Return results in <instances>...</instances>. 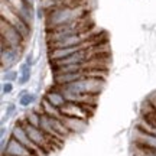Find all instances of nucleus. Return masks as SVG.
Segmentation results:
<instances>
[{
    "label": "nucleus",
    "mask_w": 156,
    "mask_h": 156,
    "mask_svg": "<svg viewBox=\"0 0 156 156\" xmlns=\"http://www.w3.org/2000/svg\"><path fill=\"white\" fill-rule=\"evenodd\" d=\"M22 123H23L25 130H26V133H28V136H29V139H30V142H32L41 152L48 151L51 146V142H52V139H51L49 136L46 133H44L39 127H35V126L28 124L25 120H22Z\"/></svg>",
    "instance_id": "nucleus-6"
},
{
    "label": "nucleus",
    "mask_w": 156,
    "mask_h": 156,
    "mask_svg": "<svg viewBox=\"0 0 156 156\" xmlns=\"http://www.w3.org/2000/svg\"><path fill=\"white\" fill-rule=\"evenodd\" d=\"M44 98L48 103H51L54 107H56V108H59L61 110L62 107L67 104L68 101H67V98H65V95H64V93H62L61 90L58 88V87H52V88H49L46 93H45V95H44Z\"/></svg>",
    "instance_id": "nucleus-12"
},
{
    "label": "nucleus",
    "mask_w": 156,
    "mask_h": 156,
    "mask_svg": "<svg viewBox=\"0 0 156 156\" xmlns=\"http://www.w3.org/2000/svg\"><path fill=\"white\" fill-rule=\"evenodd\" d=\"M25 62H26V64H29V65H34V56H32V54H28V55H26Z\"/></svg>",
    "instance_id": "nucleus-21"
},
{
    "label": "nucleus",
    "mask_w": 156,
    "mask_h": 156,
    "mask_svg": "<svg viewBox=\"0 0 156 156\" xmlns=\"http://www.w3.org/2000/svg\"><path fill=\"white\" fill-rule=\"evenodd\" d=\"M136 146L142 147V149H147V151H156V134L145 132L142 129H137V134H136Z\"/></svg>",
    "instance_id": "nucleus-11"
},
{
    "label": "nucleus",
    "mask_w": 156,
    "mask_h": 156,
    "mask_svg": "<svg viewBox=\"0 0 156 156\" xmlns=\"http://www.w3.org/2000/svg\"><path fill=\"white\" fill-rule=\"evenodd\" d=\"M39 108H41L42 114H45V116L55 117V119H62L61 110H59V108H56V107H54L52 104H51V103H48V101L45 100V98H42V100H41Z\"/></svg>",
    "instance_id": "nucleus-14"
},
{
    "label": "nucleus",
    "mask_w": 156,
    "mask_h": 156,
    "mask_svg": "<svg viewBox=\"0 0 156 156\" xmlns=\"http://www.w3.org/2000/svg\"><path fill=\"white\" fill-rule=\"evenodd\" d=\"M26 44L20 34L12 26L9 22L2 19V48H16L22 49L23 45Z\"/></svg>",
    "instance_id": "nucleus-5"
},
{
    "label": "nucleus",
    "mask_w": 156,
    "mask_h": 156,
    "mask_svg": "<svg viewBox=\"0 0 156 156\" xmlns=\"http://www.w3.org/2000/svg\"><path fill=\"white\" fill-rule=\"evenodd\" d=\"M30 77H32V65H29L26 62H22L20 67H19V80H17L19 85L28 84L30 81Z\"/></svg>",
    "instance_id": "nucleus-15"
},
{
    "label": "nucleus",
    "mask_w": 156,
    "mask_h": 156,
    "mask_svg": "<svg viewBox=\"0 0 156 156\" xmlns=\"http://www.w3.org/2000/svg\"><path fill=\"white\" fill-rule=\"evenodd\" d=\"M35 101H36V94L30 93L28 90H22L20 94H19V106L20 107H29L32 106Z\"/></svg>",
    "instance_id": "nucleus-16"
},
{
    "label": "nucleus",
    "mask_w": 156,
    "mask_h": 156,
    "mask_svg": "<svg viewBox=\"0 0 156 156\" xmlns=\"http://www.w3.org/2000/svg\"><path fill=\"white\" fill-rule=\"evenodd\" d=\"M15 113H16V104H13V103H9L7 106H6V110H5V119L2 120V123H5V120L7 119H10L12 116H15Z\"/></svg>",
    "instance_id": "nucleus-19"
},
{
    "label": "nucleus",
    "mask_w": 156,
    "mask_h": 156,
    "mask_svg": "<svg viewBox=\"0 0 156 156\" xmlns=\"http://www.w3.org/2000/svg\"><path fill=\"white\" fill-rule=\"evenodd\" d=\"M104 78L98 77H85L83 80H80L77 83H73L65 87H58L61 91L65 93H74V94H93L98 95L101 93V90L104 87Z\"/></svg>",
    "instance_id": "nucleus-3"
},
{
    "label": "nucleus",
    "mask_w": 156,
    "mask_h": 156,
    "mask_svg": "<svg viewBox=\"0 0 156 156\" xmlns=\"http://www.w3.org/2000/svg\"><path fill=\"white\" fill-rule=\"evenodd\" d=\"M39 129L44 133L48 134L52 140L65 139L68 134H71V132L68 130V127L65 126V123H64L62 119H55V117H49V116H45V114H42V117H41Z\"/></svg>",
    "instance_id": "nucleus-4"
},
{
    "label": "nucleus",
    "mask_w": 156,
    "mask_h": 156,
    "mask_svg": "<svg viewBox=\"0 0 156 156\" xmlns=\"http://www.w3.org/2000/svg\"><path fill=\"white\" fill-rule=\"evenodd\" d=\"M26 2H29V3H34V0H26Z\"/></svg>",
    "instance_id": "nucleus-23"
},
{
    "label": "nucleus",
    "mask_w": 156,
    "mask_h": 156,
    "mask_svg": "<svg viewBox=\"0 0 156 156\" xmlns=\"http://www.w3.org/2000/svg\"><path fill=\"white\" fill-rule=\"evenodd\" d=\"M10 137H13L15 140H17V142H19V143H22L23 146H26L29 151L34 152L35 155H39V153H41V151H39V149L34 145V143H32V142H30L28 133H26V130H25V127H23L22 120L16 122V124L12 127V130H10Z\"/></svg>",
    "instance_id": "nucleus-8"
},
{
    "label": "nucleus",
    "mask_w": 156,
    "mask_h": 156,
    "mask_svg": "<svg viewBox=\"0 0 156 156\" xmlns=\"http://www.w3.org/2000/svg\"><path fill=\"white\" fill-rule=\"evenodd\" d=\"M17 80H19V71L9 69L3 73V83H15Z\"/></svg>",
    "instance_id": "nucleus-18"
},
{
    "label": "nucleus",
    "mask_w": 156,
    "mask_h": 156,
    "mask_svg": "<svg viewBox=\"0 0 156 156\" xmlns=\"http://www.w3.org/2000/svg\"><path fill=\"white\" fill-rule=\"evenodd\" d=\"M41 117H42V112L41 108L39 110H30V112L25 116V122L30 124V126H35V127H39V123H41Z\"/></svg>",
    "instance_id": "nucleus-17"
},
{
    "label": "nucleus",
    "mask_w": 156,
    "mask_h": 156,
    "mask_svg": "<svg viewBox=\"0 0 156 156\" xmlns=\"http://www.w3.org/2000/svg\"><path fill=\"white\" fill-rule=\"evenodd\" d=\"M90 107L91 106H83V104H77V103H67V104L61 108V113H62V117L88 120L90 116H91ZM93 108H94V107H93Z\"/></svg>",
    "instance_id": "nucleus-7"
},
{
    "label": "nucleus",
    "mask_w": 156,
    "mask_h": 156,
    "mask_svg": "<svg viewBox=\"0 0 156 156\" xmlns=\"http://www.w3.org/2000/svg\"><path fill=\"white\" fill-rule=\"evenodd\" d=\"M22 49L16 48H2L0 49V62H2V71H9L15 67L20 58Z\"/></svg>",
    "instance_id": "nucleus-9"
},
{
    "label": "nucleus",
    "mask_w": 156,
    "mask_h": 156,
    "mask_svg": "<svg viewBox=\"0 0 156 156\" xmlns=\"http://www.w3.org/2000/svg\"><path fill=\"white\" fill-rule=\"evenodd\" d=\"M62 120L65 123V126L71 133H77V132H83L85 126H87V120H80V119H69V117H62Z\"/></svg>",
    "instance_id": "nucleus-13"
},
{
    "label": "nucleus",
    "mask_w": 156,
    "mask_h": 156,
    "mask_svg": "<svg viewBox=\"0 0 156 156\" xmlns=\"http://www.w3.org/2000/svg\"><path fill=\"white\" fill-rule=\"evenodd\" d=\"M88 15V6H62V7H56L48 12L46 19H45V30H51V29L59 28L64 25L73 22H78L87 19Z\"/></svg>",
    "instance_id": "nucleus-1"
},
{
    "label": "nucleus",
    "mask_w": 156,
    "mask_h": 156,
    "mask_svg": "<svg viewBox=\"0 0 156 156\" xmlns=\"http://www.w3.org/2000/svg\"><path fill=\"white\" fill-rule=\"evenodd\" d=\"M2 156H7V155H2Z\"/></svg>",
    "instance_id": "nucleus-24"
},
{
    "label": "nucleus",
    "mask_w": 156,
    "mask_h": 156,
    "mask_svg": "<svg viewBox=\"0 0 156 156\" xmlns=\"http://www.w3.org/2000/svg\"><path fill=\"white\" fill-rule=\"evenodd\" d=\"M13 83H3L2 84V94L3 95H9L13 93Z\"/></svg>",
    "instance_id": "nucleus-20"
},
{
    "label": "nucleus",
    "mask_w": 156,
    "mask_h": 156,
    "mask_svg": "<svg viewBox=\"0 0 156 156\" xmlns=\"http://www.w3.org/2000/svg\"><path fill=\"white\" fill-rule=\"evenodd\" d=\"M2 155H7V156H38L35 155L32 151H29L26 146H23L22 143H19L17 140H15L13 137L7 139L5 149L2 151Z\"/></svg>",
    "instance_id": "nucleus-10"
},
{
    "label": "nucleus",
    "mask_w": 156,
    "mask_h": 156,
    "mask_svg": "<svg viewBox=\"0 0 156 156\" xmlns=\"http://www.w3.org/2000/svg\"><path fill=\"white\" fill-rule=\"evenodd\" d=\"M90 29H91V23H87V19H83V20H78V22L68 23V25H64L59 28L46 30V45L49 46L55 42H59L62 39L68 38V36L81 34V32H85Z\"/></svg>",
    "instance_id": "nucleus-2"
},
{
    "label": "nucleus",
    "mask_w": 156,
    "mask_h": 156,
    "mask_svg": "<svg viewBox=\"0 0 156 156\" xmlns=\"http://www.w3.org/2000/svg\"><path fill=\"white\" fill-rule=\"evenodd\" d=\"M5 134H6V126L5 124H2V129H0V137H2V139H6Z\"/></svg>",
    "instance_id": "nucleus-22"
}]
</instances>
